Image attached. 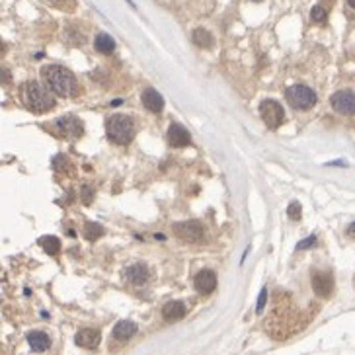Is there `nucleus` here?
Instances as JSON below:
<instances>
[{
  "label": "nucleus",
  "instance_id": "obj_1",
  "mask_svg": "<svg viewBox=\"0 0 355 355\" xmlns=\"http://www.w3.org/2000/svg\"><path fill=\"white\" fill-rule=\"evenodd\" d=\"M43 78L47 82L49 90L57 94V96H72L77 92V80L74 74L65 67H59V65H49L43 70Z\"/></svg>",
  "mask_w": 355,
  "mask_h": 355
},
{
  "label": "nucleus",
  "instance_id": "obj_2",
  "mask_svg": "<svg viewBox=\"0 0 355 355\" xmlns=\"http://www.w3.org/2000/svg\"><path fill=\"white\" fill-rule=\"evenodd\" d=\"M20 98L26 108H30L32 111H47L55 106V98L49 90L45 88L43 84L30 80L22 86Z\"/></svg>",
  "mask_w": 355,
  "mask_h": 355
},
{
  "label": "nucleus",
  "instance_id": "obj_3",
  "mask_svg": "<svg viewBox=\"0 0 355 355\" xmlns=\"http://www.w3.org/2000/svg\"><path fill=\"white\" fill-rule=\"evenodd\" d=\"M133 119L129 115H111L108 123H106V131L110 137L111 143L115 144H127L133 139Z\"/></svg>",
  "mask_w": 355,
  "mask_h": 355
},
{
  "label": "nucleus",
  "instance_id": "obj_4",
  "mask_svg": "<svg viewBox=\"0 0 355 355\" xmlns=\"http://www.w3.org/2000/svg\"><path fill=\"white\" fill-rule=\"evenodd\" d=\"M285 98L295 110H311L316 104V92L305 84H295L285 92Z\"/></svg>",
  "mask_w": 355,
  "mask_h": 355
},
{
  "label": "nucleus",
  "instance_id": "obj_5",
  "mask_svg": "<svg viewBox=\"0 0 355 355\" xmlns=\"http://www.w3.org/2000/svg\"><path fill=\"white\" fill-rule=\"evenodd\" d=\"M260 115L269 129L279 127L285 119V111L281 108V104L275 100H264L260 104Z\"/></svg>",
  "mask_w": 355,
  "mask_h": 355
},
{
  "label": "nucleus",
  "instance_id": "obj_6",
  "mask_svg": "<svg viewBox=\"0 0 355 355\" xmlns=\"http://www.w3.org/2000/svg\"><path fill=\"white\" fill-rule=\"evenodd\" d=\"M332 108L342 115H353L355 113V92L351 90H338L332 94Z\"/></svg>",
  "mask_w": 355,
  "mask_h": 355
},
{
  "label": "nucleus",
  "instance_id": "obj_7",
  "mask_svg": "<svg viewBox=\"0 0 355 355\" xmlns=\"http://www.w3.org/2000/svg\"><path fill=\"white\" fill-rule=\"evenodd\" d=\"M174 234L186 242H199L203 238V226L197 221H186L174 224Z\"/></svg>",
  "mask_w": 355,
  "mask_h": 355
},
{
  "label": "nucleus",
  "instance_id": "obj_8",
  "mask_svg": "<svg viewBox=\"0 0 355 355\" xmlns=\"http://www.w3.org/2000/svg\"><path fill=\"white\" fill-rule=\"evenodd\" d=\"M57 129L70 141H77L78 137H82V133H84V125L77 115H65V117L57 119Z\"/></svg>",
  "mask_w": 355,
  "mask_h": 355
},
{
  "label": "nucleus",
  "instance_id": "obj_9",
  "mask_svg": "<svg viewBox=\"0 0 355 355\" xmlns=\"http://www.w3.org/2000/svg\"><path fill=\"white\" fill-rule=\"evenodd\" d=\"M166 141L170 146L180 148V146H189V144H191V137H189L186 127H182V125H178V123H172V125L168 127Z\"/></svg>",
  "mask_w": 355,
  "mask_h": 355
},
{
  "label": "nucleus",
  "instance_id": "obj_10",
  "mask_svg": "<svg viewBox=\"0 0 355 355\" xmlns=\"http://www.w3.org/2000/svg\"><path fill=\"white\" fill-rule=\"evenodd\" d=\"M193 285H195V289L199 291L201 295H209L217 287V275L213 273L211 269H201L199 273L195 275Z\"/></svg>",
  "mask_w": 355,
  "mask_h": 355
},
{
  "label": "nucleus",
  "instance_id": "obj_11",
  "mask_svg": "<svg viewBox=\"0 0 355 355\" xmlns=\"http://www.w3.org/2000/svg\"><path fill=\"white\" fill-rule=\"evenodd\" d=\"M100 340H102V334H100V330H96V328H84V330H80V332L77 334V338H74L77 345L86 347V349H96L98 344H100Z\"/></svg>",
  "mask_w": 355,
  "mask_h": 355
},
{
  "label": "nucleus",
  "instance_id": "obj_12",
  "mask_svg": "<svg viewBox=\"0 0 355 355\" xmlns=\"http://www.w3.org/2000/svg\"><path fill=\"white\" fill-rule=\"evenodd\" d=\"M312 289L318 297H330L334 291V279L330 273H314L312 275Z\"/></svg>",
  "mask_w": 355,
  "mask_h": 355
},
{
  "label": "nucleus",
  "instance_id": "obj_13",
  "mask_svg": "<svg viewBox=\"0 0 355 355\" xmlns=\"http://www.w3.org/2000/svg\"><path fill=\"white\" fill-rule=\"evenodd\" d=\"M143 104H144V108H146L148 111H153V113H160V111L164 110V98H162L155 88L144 90Z\"/></svg>",
  "mask_w": 355,
  "mask_h": 355
},
{
  "label": "nucleus",
  "instance_id": "obj_14",
  "mask_svg": "<svg viewBox=\"0 0 355 355\" xmlns=\"http://www.w3.org/2000/svg\"><path fill=\"white\" fill-rule=\"evenodd\" d=\"M125 277H127L129 283H133V285H144L146 279H148V267L144 266V264H133V266L127 267Z\"/></svg>",
  "mask_w": 355,
  "mask_h": 355
},
{
  "label": "nucleus",
  "instance_id": "obj_15",
  "mask_svg": "<svg viewBox=\"0 0 355 355\" xmlns=\"http://www.w3.org/2000/svg\"><path fill=\"white\" fill-rule=\"evenodd\" d=\"M137 332V324L131 320H121L113 326V338L119 342H127L129 338H133Z\"/></svg>",
  "mask_w": 355,
  "mask_h": 355
},
{
  "label": "nucleus",
  "instance_id": "obj_16",
  "mask_svg": "<svg viewBox=\"0 0 355 355\" xmlns=\"http://www.w3.org/2000/svg\"><path fill=\"white\" fill-rule=\"evenodd\" d=\"M184 314H186V307L180 300H170V302L164 305V309H162V316H164L166 322L180 320V318H184Z\"/></svg>",
  "mask_w": 355,
  "mask_h": 355
},
{
  "label": "nucleus",
  "instance_id": "obj_17",
  "mask_svg": "<svg viewBox=\"0 0 355 355\" xmlns=\"http://www.w3.org/2000/svg\"><path fill=\"white\" fill-rule=\"evenodd\" d=\"M28 344H30V347H32L34 351H45V349L51 347V338L45 332L35 330V332L28 334Z\"/></svg>",
  "mask_w": 355,
  "mask_h": 355
},
{
  "label": "nucleus",
  "instance_id": "obj_18",
  "mask_svg": "<svg viewBox=\"0 0 355 355\" xmlns=\"http://www.w3.org/2000/svg\"><path fill=\"white\" fill-rule=\"evenodd\" d=\"M191 39H193V43L197 45V47H201V49H211L213 45H215L213 35L209 34L205 28H197V30H193Z\"/></svg>",
  "mask_w": 355,
  "mask_h": 355
},
{
  "label": "nucleus",
  "instance_id": "obj_19",
  "mask_svg": "<svg viewBox=\"0 0 355 355\" xmlns=\"http://www.w3.org/2000/svg\"><path fill=\"white\" fill-rule=\"evenodd\" d=\"M94 47H96V51H100L104 55H110V53H113V49H115V41H113L111 35L98 34L96 39H94Z\"/></svg>",
  "mask_w": 355,
  "mask_h": 355
},
{
  "label": "nucleus",
  "instance_id": "obj_20",
  "mask_svg": "<svg viewBox=\"0 0 355 355\" xmlns=\"http://www.w3.org/2000/svg\"><path fill=\"white\" fill-rule=\"evenodd\" d=\"M39 244H41V248L49 256L59 254V250H61V242H59V238H55V236H41L39 238Z\"/></svg>",
  "mask_w": 355,
  "mask_h": 355
},
{
  "label": "nucleus",
  "instance_id": "obj_21",
  "mask_svg": "<svg viewBox=\"0 0 355 355\" xmlns=\"http://www.w3.org/2000/svg\"><path fill=\"white\" fill-rule=\"evenodd\" d=\"M102 234H104V229H102L98 222H92V221L84 222V236L88 240H98Z\"/></svg>",
  "mask_w": 355,
  "mask_h": 355
},
{
  "label": "nucleus",
  "instance_id": "obj_22",
  "mask_svg": "<svg viewBox=\"0 0 355 355\" xmlns=\"http://www.w3.org/2000/svg\"><path fill=\"white\" fill-rule=\"evenodd\" d=\"M311 18L314 22H326L328 12H326V8H322V6H314L311 10Z\"/></svg>",
  "mask_w": 355,
  "mask_h": 355
},
{
  "label": "nucleus",
  "instance_id": "obj_23",
  "mask_svg": "<svg viewBox=\"0 0 355 355\" xmlns=\"http://www.w3.org/2000/svg\"><path fill=\"white\" fill-rule=\"evenodd\" d=\"M300 211H302V209H300V203L299 201H293L287 209L289 219H293V221H300Z\"/></svg>",
  "mask_w": 355,
  "mask_h": 355
},
{
  "label": "nucleus",
  "instance_id": "obj_24",
  "mask_svg": "<svg viewBox=\"0 0 355 355\" xmlns=\"http://www.w3.org/2000/svg\"><path fill=\"white\" fill-rule=\"evenodd\" d=\"M266 299H267V289L264 287V289H262V293H260V299H258V305H256V312H262V311H264V305H266Z\"/></svg>",
  "mask_w": 355,
  "mask_h": 355
},
{
  "label": "nucleus",
  "instance_id": "obj_25",
  "mask_svg": "<svg viewBox=\"0 0 355 355\" xmlns=\"http://www.w3.org/2000/svg\"><path fill=\"white\" fill-rule=\"evenodd\" d=\"M92 199H94V191H92V188L84 186V188H82V201H84V203H92Z\"/></svg>",
  "mask_w": 355,
  "mask_h": 355
},
{
  "label": "nucleus",
  "instance_id": "obj_26",
  "mask_svg": "<svg viewBox=\"0 0 355 355\" xmlns=\"http://www.w3.org/2000/svg\"><path fill=\"white\" fill-rule=\"evenodd\" d=\"M316 244V236L312 234V236H309V240H302V242H299V246H297V250H302V248H311V246Z\"/></svg>",
  "mask_w": 355,
  "mask_h": 355
},
{
  "label": "nucleus",
  "instance_id": "obj_27",
  "mask_svg": "<svg viewBox=\"0 0 355 355\" xmlns=\"http://www.w3.org/2000/svg\"><path fill=\"white\" fill-rule=\"evenodd\" d=\"M49 2H53V4H65L67 0H49Z\"/></svg>",
  "mask_w": 355,
  "mask_h": 355
},
{
  "label": "nucleus",
  "instance_id": "obj_28",
  "mask_svg": "<svg viewBox=\"0 0 355 355\" xmlns=\"http://www.w3.org/2000/svg\"><path fill=\"white\" fill-rule=\"evenodd\" d=\"M347 233H349V234H355V224H351V226L347 229Z\"/></svg>",
  "mask_w": 355,
  "mask_h": 355
},
{
  "label": "nucleus",
  "instance_id": "obj_29",
  "mask_svg": "<svg viewBox=\"0 0 355 355\" xmlns=\"http://www.w3.org/2000/svg\"><path fill=\"white\" fill-rule=\"evenodd\" d=\"M347 4H349V6H351V8L355 10V0H347Z\"/></svg>",
  "mask_w": 355,
  "mask_h": 355
}]
</instances>
